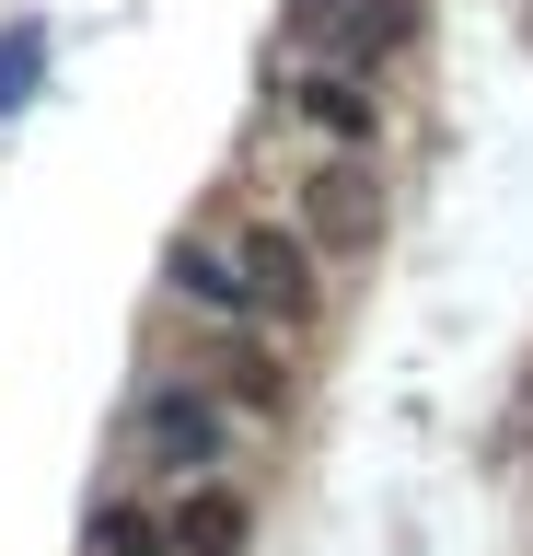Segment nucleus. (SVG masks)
Segmentation results:
<instances>
[{
    "label": "nucleus",
    "instance_id": "obj_1",
    "mask_svg": "<svg viewBox=\"0 0 533 556\" xmlns=\"http://www.w3.org/2000/svg\"><path fill=\"white\" fill-rule=\"evenodd\" d=\"M128 452H140L151 476H210V464H232V406L210 394V371H163L128 406Z\"/></svg>",
    "mask_w": 533,
    "mask_h": 556
},
{
    "label": "nucleus",
    "instance_id": "obj_2",
    "mask_svg": "<svg viewBox=\"0 0 533 556\" xmlns=\"http://www.w3.org/2000/svg\"><path fill=\"white\" fill-rule=\"evenodd\" d=\"M290 220H302L325 255H371V243H383V174L359 163V151H325V163L302 174Z\"/></svg>",
    "mask_w": 533,
    "mask_h": 556
},
{
    "label": "nucleus",
    "instance_id": "obj_3",
    "mask_svg": "<svg viewBox=\"0 0 533 556\" xmlns=\"http://www.w3.org/2000/svg\"><path fill=\"white\" fill-rule=\"evenodd\" d=\"M163 278H175V302L210 313V325H279L267 290H255V267H244V243H220V232H175Z\"/></svg>",
    "mask_w": 533,
    "mask_h": 556
},
{
    "label": "nucleus",
    "instance_id": "obj_4",
    "mask_svg": "<svg viewBox=\"0 0 533 556\" xmlns=\"http://www.w3.org/2000/svg\"><path fill=\"white\" fill-rule=\"evenodd\" d=\"M418 35V0H302V47L325 70H383Z\"/></svg>",
    "mask_w": 533,
    "mask_h": 556
},
{
    "label": "nucleus",
    "instance_id": "obj_5",
    "mask_svg": "<svg viewBox=\"0 0 533 556\" xmlns=\"http://www.w3.org/2000/svg\"><path fill=\"white\" fill-rule=\"evenodd\" d=\"M232 243H244V267H255V290H267L279 325H302V313L325 302V243L302 232V220H267V208H255V220H232Z\"/></svg>",
    "mask_w": 533,
    "mask_h": 556
},
{
    "label": "nucleus",
    "instance_id": "obj_6",
    "mask_svg": "<svg viewBox=\"0 0 533 556\" xmlns=\"http://www.w3.org/2000/svg\"><path fill=\"white\" fill-rule=\"evenodd\" d=\"M163 533H175V556H244L255 510H244V486H232V476H186L175 498H163Z\"/></svg>",
    "mask_w": 533,
    "mask_h": 556
},
{
    "label": "nucleus",
    "instance_id": "obj_7",
    "mask_svg": "<svg viewBox=\"0 0 533 556\" xmlns=\"http://www.w3.org/2000/svg\"><path fill=\"white\" fill-rule=\"evenodd\" d=\"M290 116H302V128L325 139V151H359V139H371V70H302V81H290Z\"/></svg>",
    "mask_w": 533,
    "mask_h": 556
},
{
    "label": "nucleus",
    "instance_id": "obj_8",
    "mask_svg": "<svg viewBox=\"0 0 533 556\" xmlns=\"http://www.w3.org/2000/svg\"><path fill=\"white\" fill-rule=\"evenodd\" d=\"M210 394L220 406H244V417H290V359L267 337H244V325H232V337H220V359H210Z\"/></svg>",
    "mask_w": 533,
    "mask_h": 556
},
{
    "label": "nucleus",
    "instance_id": "obj_9",
    "mask_svg": "<svg viewBox=\"0 0 533 556\" xmlns=\"http://www.w3.org/2000/svg\"><path fill=\"white\" fill-rule=\"evenodd\" d=\"M93 556H175V533H163V510H140V498H105V510H93Z\"/></svg>",
    "mask_w": 533,
    "mask_h": 556
},
{
    "label": "nucleus",
    "instance_id": "obj_10",
    "mask_svg": "<svg viewBox=\"0 0 533 556\" xmlns=\"http://www.w3.org/2000/svg\"><path fill=\"white\" fill-rule=\"evenodd\" d=\"M36 47H47L36 24H12V35H0V104H24V81H36Z\"/></svg>",
    "mask_w": 533,
    "mask_h": 556
}]
</instances>
